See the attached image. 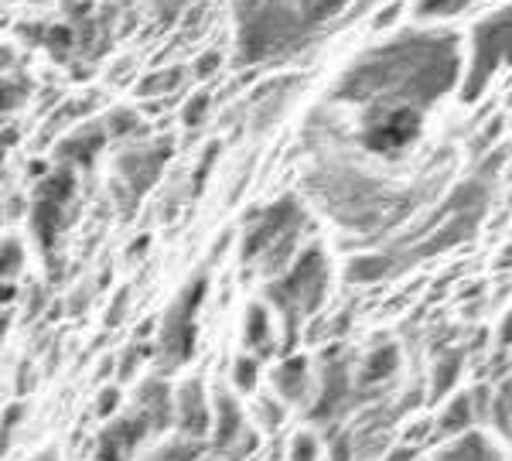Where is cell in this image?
Returning <instances> with one entry per match:
<instances>
[{"mask_svg":"<svg viewBox=\"0 0 512 461\" xmlns=\"http://www.w3.org/2000/svg\"><path fill=\"white\" fill-rule=\"evenodd\" d=\"M512 65V0L472 28V65L465 79V100H478L489 82Z\"/></svg>","mask_w":512,"mask_h":461,"instance_id":"cell-1","label":"cell"},{"mask_svg":"<svg viewBox=\"0 0 512 461\" xmlns=\"http://www.w3.org/2000/svg\"><path fill=\"white\" fill-rule=\"evenodd\" d=\"M420 113L417 106H393V110L379 113L366 130V144L373 151H400L417 137Z\"/></svg>","mask_w":512,"mask_h":461,"instance_id":"cell-2","label":"cell"},{"mask_svg":"<svg viewBox=\"0 0 512 461\" xmlns=\"http://www.w3.org/2000/svg\"><path fill=\"white\" fill-rule=\"evenodd\" d=\"M468 7H472V0H420L417 14L420 18H454Z\"/></svg>","mask_w":512,"mask_h":461,"instance_id":"cell-3","label":"cell"}]
</instances>
